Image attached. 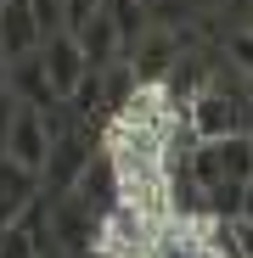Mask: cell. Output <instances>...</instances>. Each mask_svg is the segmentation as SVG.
<instances>
[{
	"mask_svg": "<svg viewBox=\"0 0 253 258\" xmlns=\"http://www.w3.org/2000/svg\"><path fill=\"white\" fill-rule=\"evenodd\" d=\"M0 96H12V62L0 56Z\"/></svg>",
	"mask_w": 253,
	"mask_h": 258,
	"instance_id": "obj_12",
	"label": "cell"
},
{
	"mask_svg": "<svg viewBox=\"0 0 253 258\" xmlns=\"http://www.w3.org/2000/svg\"><path fill=\"white\" fill-rule=\"evenodd\" d=\"M96 157V141L84 135V129H57L51 123V152H45V174H39V185H45L51 197H68L79 185V174L90 168Z\"/></svg>",
	"mask_w": 253,
	"mask_h": 258,
	"instance_id": "obj_3",
	"label": "cell"
},
{
	"mask_svg": "<svg viewBox=\"0 0 253 258\" xmlns=\"http://www.w3.org/2000/svg\"><path fill=\"white\" fill-rule=\"evenodd\" d=\"M186 129L191 141H231V135H247V118H242V96L220 90V84H203V90L186 101Z\"/></svg>",
	"mask_w": 253,
	"mask_h": 258,
	"instance_id": "obj_2",
	"label": "cell"
},
{
	"mask_svg": "<svg viewBox=\"0 0 253 258\" xmlns=\"http://www.w3.org/2000/svg\"><path fill=\"white\" fill-rule=\"evenodd\" d=\"M12 118H17V101L0 96V146H6V135H12Z\"/></svg>",
	"mask_w": 253,
	"mask_h": 258,
	"instance_id": "obj_10",
	"label": "cell"
},
{
	"mask_svg": "<svg viewBox=\"0 0 253 258\" xmlns=\"http://www.w3.org/2000/svg\"><path fill=\"white\" fill-rule=\"evenodd\" d=\"M242 219H247V225H253V180H247V185H242V213H236V225H242Z\"/></svg>",
	"mask_w": 253,
	"mask_h": 258,
	"instance_id": "obj_11",
	"label": "cell"
},
{
	"mask_svg": "<svg viewBox=\"0 0 253 258\" xmlns=\"http://www.w3.org/2000/svg\"><path fill=\"white\" fill-rule=\"evenodd\" d=\"M191 180H197V191H214V185H247V180H253V146H247V135L191 146Z\"/></svg>",
	"mask_w": 253,
	"mask_h": 258,
	"instance_id": "obj_1",
	"label": "cell"
},
{
	"mask_svg": "<svg viewBox=\"0 0 253 258\" xmlns=\"http://www.w3.org/2000/svg\"><path fill=\"white\" fill-rule=\"evenodd\" d=\"M39 23H34V6L28 0H6L0 6V56L6 62H23V56H34L39 51Z\"/></svg>",
	"mask_w": 253,
	"mask_h": 258,
	"instance_id": "obj_7",
	"label": "cell"
},
{
	"mask_svg": "<svg viewBox=\"0 0 253 258\" xmlns=\"http://www.w3.org/2000/svg\"><path fill=\"white\" fill-rule=\"evenodd\" d=\"M39 68H45V84H51V96H57V101H73L79 79L90 73V68H84V51H79V39H73V34H51L45 45H39Z\"/></svg>",
	"mask_w": 253,
	"mask_h": 258,
	"instance_id": "obj_6",
	"label": "cell"
},
{
	"mask_svg": "<svg viewBox=\"0 0 253 258\" xmlns=\"http://www.w3.org/2000/svg\"><path fill=\"white\" fill-rule=\"evenodd\" d=\"M39 258H57V252H39Z\"/></svg>",
	"mask_w": 253,
	"mask_h": 258,
	"instance_id": "obj_13",
	"label": "cell"
},
{
	"mask_svg": "<svg viewBox=\"0 0 253 258\" xmlns=\"http://www.w3.org/2000/svg\"><path fill=\"white\" fill-rule=\"evenodd\" d=\"M225 56L236 62V73H253V28H236V34H231Z\"/></svg>",
	"mask_w": 253,
	"mask_h": 258,
	"instance_id": "obj_8",
	"label": "cell"
},
{
	"mask_svg": "<svg viewBox=\"0 0 253 258\" xmlns=\"http://www.w3.org/2000/svg\"><path fill=\"white\" fill-rule=\"evenodd\" d=\"M6 152L17 168H28V174H45V152H51V118L34 112V107H17L12 118V135H6Z\"/></svg>",
	"mask_w": 253,
	"mask_h": 258,
	"instance_id": "obj_4",
	"label": "cell"
},
{
	"mask_svg": "<svg viewBox=\"0 0 253 258\" xmlns=\"http://www.w3.org/2000/svg\"><path fill=\"white\" fill-rule=\"evenodd\" d=\"M180 45H186V39H180L175 28H146L135 45H130L135 79H141V84H169V73H175V62H180Z\"/></svg>",
	"mask_w": 253,
	"mask_h": 258,
	"instance_id": "obj_5",
	"label": "cell"
},
{
	"mask_svg": "<svg viewBox=\"0 0 253 258\" xmlns=\"http://www.w3.org/2000/svg\"><path fill=\"white\" fill-rule=\"evenodd\" d=\"M247 146H253V129H247Z\"/></svg>",
	"mask_w": 253,
	"mask_h": 258,
	"instance_id": "obj_14",
	"label": "cell"
},
{
	"mask_svg": "<svg viewBox=\"0 0 253 258\" xmlns=\"http://www.w3.org/2000/svg\"><path fill=\"white\" fill-rule=\"evenodd\" d=\"M231 252H236V258H253V225H247V219L231 225Z\"/></svg>",
	"mask_w": 253,
	"mask_h": 258,
	"instance_id": "obj_9",
	"label": "cell"
},
{
	"mask_svg": "<svg viewBox=\"0 0 253 258\" xmlns=\"http://www.w3.org/2000/svg\"><path fill=\"white\" fill-rule=\"evenodd\" d=\"M0 6H6V0H0Z\"/></svg>",
	"mask_w": 253,
	"mask_h": 258,
	"instance_id": "obj_15",
	"label": "cell"
}]
</instances>
